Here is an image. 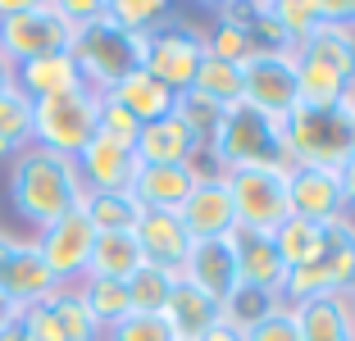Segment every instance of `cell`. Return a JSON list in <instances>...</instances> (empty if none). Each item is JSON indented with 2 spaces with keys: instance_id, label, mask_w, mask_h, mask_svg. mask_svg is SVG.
<instances>
[{
  "instance_id": "6da1fadb",
  "label": "cell",
  "mask_w": 355,
  "mask_h": 341,
  "mask_svg": "<svg viewBox=\"0 0 355 341\" xmlns=\"http://www.w3.org/2000/svg\"><path fill=\"white\" fill-rule=\"evenodd\" d=\"M83 196H87L83 173L69 155H55L46 146H28L10 164V200L19 218H28L37 232L51 227L55 218L83 209Z\"/></svg>"
},
{
  "instance_id": "7a4b0ae2",
  "label": "cell",
  "mask_w": 355,
  "mask_h": 341,
  "mask_svg": "<svg viewBox=\"0 0 355 341\" xmlns=\"http://www.w3.org/2000/svg\"><path fill=\"white\" fill-rule=\"evenodd\" d=\"M205 150L219 164V173H232V168H292L282 119L260 114L246 100L223 110V119H219V128H214Z\"/></svg>"
},
{
  "instance_id": "3957f363",
  "label": "cell",
  "mask_w": 355,
  "mask_h": 341,
  "mask_svg": "<svg viewBox=\"0 0 355 341\" xmlns=\"http://www.w3.org/2000/svg\"><path fill=\"white\" fill-rule=\"evenodd\" d=\"M287 132V155L292 164L310 168H342L355 155V96H346L333 110H301L296 105L282 119Z\"/></svg>"
},
{
  "instance_id": "277c9868",
  "label": "cell",
  "mask_w": 355,
  "mask_h": 341,
  "mask_svg": "<svg viewBox=\"0 0 355 341\" xmlns=\"http://www.w3.org/2000/svg\"><path fill=\"white\" fill-rule=\"evenodd\" d=\"M69 55H73L78 73H83L87 91L105 96V91H114L123 78L141 73V60H146V37H132V32L114 28V23L101 14L96 23H87V28L73 32Z\"/></svg>"
},
{
  "instance_id": "5b68a950",
  "label": "cell",
  "mask_w": 355,
  "mask_h": 341,
  "mask_svg": "<svg viewBox=\"0 0 355 341\" xmlns=\"http://www.w3.org/2000/svg\"><path fill=\"white\" fill-rule=\"evenodd\" d=\"M351 282H355V218L346 214V218L324 223V241H319L314 259H305L301 269H287L282 305L337 296V291H351Z\"/></svg>"
},
{
  "instance_id": "8992f818",
  "label": "cell",
  "mask_w": 355,
  "mask_h": 341,
  "mask_svg": "<svg viewBox=\"0 0 355 341\" xmlns=\"http://www.w3.org/2000/svg\"><path fill=\"white\" fill-rule=\"evenodd\" d=\"M73 46V23L64 19L60 0H32L28 10L0 19V55L19 69L42 55H64Z\"/></svg>"
},
{
  "instance_id": "52a82bcc",
  "label": "cell",
  "mask_w": 355,
  "mask_h": 341,
  "mask_svg": "<svg viewBox=\"0 0 355 341\" xmlns=\"http://www.w3.org/2000/svg\"><path fill=\"white\" fill-rule=\"evenodd\" d=\"M200 60H205V32L191 28L182 14H173L164 28H155L146 37L141 73H150L155 82H164L173 96H182V91H191V82H196Z\"/></svg>"
},
{
  "instance_id": "ba28073f",
  "label": "cell",
  "mask_w": 355,
  "mask_h": 341,
  "mask_svg": "<svg viewBox=\"0 0 355 341\" xmlns=\"http://www.w3.org/2000/svg\"><path fill=\"white\" fill-rule=\"evenodd\" d=\"M96 114H101V96L87 91V87L83 91H69V96H51V100H32L37 146L73 159L96 137Z\"/></svg>"
},
{
  "instance_id": "9c48e42d",
  "label": "cell",
  "mask_w": 355,
  "mask_h": 341,
  "mask_svg": "<svg viewBox=\"0 0 355 341\" xmlns=\"http://www.w3.org/2000/svg\"><path fill=\"white\" fill-rule=\"evenodd\" d=\"M223 182H228L232 209H237V227L273 232L282 218H292L287 168H232V173H223Z\"/></svg>"
},
{
  "instance_id": "30bf717a",
  "label": "cell",
  "mask_w": 355,
  "mask_h": 341,
  "mask_svg": "<svg viewBox=\"0 0 355 341\" xmlns=\"http://www.w3.org/2000/svg\"><path fill=\"white\" fill-rule=\"evenodd\" d=\"M32 246L46 259V269H51V278L60 282V287H78V282L87 278V264H92L96 227L87 223L83 209H73V214L55 218L51 227H42V232L32 237Z\"/></svg>"
},
{
  "instance_id": "8fae6325",
  "label": "cell",
  "mask_w": 355,
  "mask_h": 341,
  "mask_svg": "<svg viewBox=\"0 0 355 341\" xmlns=\"http://www.w3.org/2000/svg\"><path fill=\"white\" fill-rule=\"evenodd\" d=\"M241 100L255 105L260 114L287 119L301 105V87H296V60L292 55H255L241 64Z\"/></svg>"
},
{
  "instance_id": "7c38bea8",
  "label": "cell",
  "mask_w": 355,
  "mask_h": 341,
  "mask_svg": "<svg viewBox=\"0 0 355 341\" xmlns=\"http://www.w3.org/2000/svg\"><path fill=\"white\" fill-rule=\"evenodd\" d=\"M287 200H292V214L310 218V223L346 218V196H342V177H337V168L292 164L287 168Z\"/></svg>"
},
{
  "instance_id": "4fadbf2b",
  "label": "cell",
  "mask_w": 355,
  "mask_h": 341,
  "mask_svg": "<svg viewBox=\"0 0 355 341\" xmlns=\"http://www.w3.org/2000/svg\"><path fill=\"white\" fill-rule=\"evenodd\" d=\"M73 164L83 173L87 191H128L137 177V150L128 141H114V137L96 132L73 155Z\"/></svg>"
},
{
  "instance_id": "5bb4252c",
  "label": "cell",
  "mask_w": 355,
  "mask_h": 341,
  "mask_svg": "<svg viewBox=\"0 0 355 341\" xmlns=\"http://www.w3.org/2000/svg\"><path fill=\"white\" fill-rule=\"evenodd\" d=\"M182 227L191 232V241H219L237 232V209H232L228 182L223 177H200L196 191L187 196V205L178 209Z\"/></svg>"
},
{
  "instance_id": "9a60e30c",
  "label": "cell",
  "mask_w": 355,
  "mask_h": 341,
  "mask_svg": "<svg viewBox=\"0 0 355 341\" xmlns=\"http://www.w3.org/2000/svg\"><path fill=\"white\" fill-rule=\"evenodd\" d=\"M182 282H191L196 291H205V296H214L223 305V300L237 291V250H232V237H219V241H191V255L187 264H182V273H178Z\"/></svg>"
},
{
  "instance_id": "2e32d148",
  "label": "cell",
  "mask_w": 355,
  "mask_h": 341,
  "mask_svg": "<svg viewBox=\"0 0 355 341\" xmlns=\"http://www.w3.org/2000/svg\"><path fill=\"white\" fill-rule=\"evenodd\" d=\"M200 173L191 164H137L132 177V191L141 209H159V214H178L187 205V196L196 191Z\"/></svg>"
},
{
  "instance_id": "e0dca14e",
  "label": "cell",
  "mask_w": 355,
  "mask_h": 341,
  "mask_svg": "<svg viewBox=\"0 0 355 341\" xmlns=\"http://www.w3.org/2000/svg\"><path fill=\"white\" fill-rule=\"evenodd\" d=\"M132 237H137V246H141V259L155 264V269H164V273H182V264H187V255H191V232L182 227L178 214L146 209L141 223L132 227Z\"/></svg>"
},
{
  "instance_id": "ac0fdd59",
  "label": "cell",
  "mask_w": 355,
  "mask_h": 341,
  "mask_svg": "<svg viewBox=\"0 0 355 341\" xmlns=\"http://www.w3.org/2000/svg\"><path fill=\"white\" fill-rule=\"evenodd\" d=\"M55 287H60V282L51 278L46 259L37 255V246H32V241H19L14 255L5 259V269H0V296L10 300L14 310H32V305H42Z\"/></svg>"
},
{
  "instance_id": "d6986e66",
  "label": "cell",
  "mask_w": 355,
  "mask_h": 341,
  "mask_svg": "<svg viewBox=\"0 0 355 341\" xmlns=\"http://www.w3.org/2000/svg\"><path fill=\"white\" fill-rule=\"evenodd\" d=\"M232 250H237V278L246 287H264L282 296V282H287V264H282L278 246H273V232H251V227H237L232 232Z\"/></svg>"
},
{
  "instance_id": "ffe728a7",
  "label": "cell",
  "mask_w": 355,
  "mask_h": 341,
  "mask_svg": "<svg viewBox=\"0 0 355 341\" xmlns=\"http://www.w3.org/2000/svg\"><path fill=\"white\" fill-rule=\"evenodd\" d=\"M137 164H196V155L205 146L187 132V123L168 114V119H155V123H141L137 132Z\"/></svg>"
},
{
  "instance_id": "44dd1931",
  "label": "cell",
  "mask_w": 355,
  "mask_h": 341,
  "mask_svg": "<svg viewBox=\"0 0 355 341\" xmlns=\"http://www.w3.org/2000/svg\"><path fill=\"white\" fill-rule=\"evenodd\" d=\"M14 87H19L28 100H51V96H69L83 91V73H78L73 55H42V60H28L14 69Z\"/></svg>"
},
{
  "instance_id": "7402d4cb",
  "label": "cell",
  "mask_w": 355,
  "mask_h": 341,
  "mask_svg": "<svg viewBox=\"0 0 355 341\" xmlns=\"http://www.w3.org/2000/svg\"><path fill=\"white\" fill-rule=\"evenodd\" d=\"M292 310L301 323V341H355V305L346 291L301 300Z\"/></svg>"
},
{
  "instance_id": "603a6c76",
  "label": "cell",
  "mask_w": 355,
  "mask_h": 341,
  "mask_svg": "<svg viewBox=\"0 0 355 341\" xmlns=\"http://www.w3.org/2000/svg\"><path fill=\"white\" fill-rule=\"evenodd\" d=\"M296 60H310L319 69L337 73L346 87L355 91V28H342V23H324L314 28L305 42H296Z\"/></svg>"
},
{
  "instance_id": "cb8c5ba5",
  "label": "cell",
  "mask_w": 355,
  "mask_h": 341,
  "mask_svg": "<svg viewBox=\"0 0 355 341\" xmlns=\"http://www.w3.org/2000/svg\"><path fill=\"white\" fill-rule=\"evenodd\" d=\"M164 319H168V328H173L178 341H200L223 319V305L214 296H205V291H196L191 282L178 278L173 296H168V305H164Z\"/></svg>"
},
{
  "instance_id": "d4e9b609",
  "label": "cell",
  "mask_w": 355,
  "mask_h": 341,
  "mask_svg": "<svg viewBox=\"0 0 355 341\" xmlns=\"http://www.w3.org/2000/svg\"><path fill=\"white\" fill-rule=\"evenodd\" d=\"M141 246H137L132 232H96L92 246V264H87V278H110V282H128L141 269Z\"/></svg>"
},
{
  "instance_id": "484cf974",
  "label": "cell",
  "mask_w": 355,
  "mask_h": 341,
  "mask_svg": "<svg viewBox=\"0 0 355 341\" xmlns=\"http://www.w3.org/2000/svg\"><path fill=\"white\" fill-rule=\"evenodd\" d=\"M105 96H114V100L137 119V123H155V119H168V114H173V100H178V96L168 91L164 82H155L150 73H132V78H123L114 91H105Z\"/></svg>"
},
{
  "instance_id": "4316f807",
  "label": "cell",
  "mask_w": 355,
  "mask_h": 341,
  "mask_svg": "<svg viewBox=\"0 0 355 341\" xmlns=\"http://www.w3.org/2000/svg\"><path fill=\"white\" fill-rule=\"evenodd\" d=\"M28 146H37V119H32V100L14 87L0 96V164L19 159Z\"/></svg>"
},
{
  "instance_id": "83f0119b",
  "label": "cell",
  "mask_w": 355,
  "mask_h": 341,
  "mask_svg": "<svg viewBox=\"0 0 355 341\" xmlns=\"http://www.w3.org/2000/svg\"><path fill=\"white\" fill-rule=\"evenodd\" d=\"M83 214H87V223H92L96 232H132L146 209L137 205L132 191H87Z\"/></svg>"
},
{
  "instance_id": "f1b7e54d",
  "label": "cell",
  "mask_w": 355,
  "mask_h": 341,
  "mask_svg": "<svg viewBox=\"0 0 355 341\" xmlns=\"http://www.w3.org/2000/svg\"><path fill=\"white\" fill-rule=\"evenodd\" d=\"M46 305H51V314H55V323H60L64 341H101L105 337L78 287H55L51 296H46Z\"/></svg>"
},
{
  "instance_id": "f546056e",
  "label": "cell",
  "mask_w": 355,
  "mask_h": 341,
  "mask_svg": "<svg viewBox=\"0 0 355 341\" xmlns=\"http://www.w3.org/2000/svg\"><path fill=\"white\" fill-rule=\"evenodd\" d=\"M105 19L132 37H150L173 19V5H164V0H105Z\"/></svg>"
},
{
  "instance_id": "4dcf8cb0",
  "label": "cell",
  "mask_w": 355,
  "mask_h": 341,
  "mask_svg": "<svg viewBox=\"0 0 355 341\" xmlns=\"http://www.w3.org/2000/svg\"><path fill=\"white\" fill-rule=\"evenodd\" d=\"M123 287H128L132 314H164L168 296H173V287H178V273H164V269H155V264H141Z\"/></svg>"
},
{
  "instance_id": "1f68e13d",
  "label": "cell",
  "mask_w": 355,
  "mask_h": 341,
  "mask_svg": "<svg viewBox=\"0 0 355 341\" xmlns=\"http://www.w3.org/2000/svg\"><path fill=\"white\" fill-rule=\"evenodd\" d=\"M191 91L205 96L209 105H219V110H232V105H241V69L237 64H223V60H200L196 69V82H191Z\"/></svg>"
},
{
  "instance_id": "d6a6232c",
  "label": "cell",
  "mask_w": 355,
  "mask_h": 341,
  "mask_svg": "<svg viewBox=\"0 0 355 341\" xmlns=\"http://www.w3.org/2000/svg\"><path fill=\"white\" fill-rule=\"evenodd\" d=\"M278 305H282L278 291H264V287H246V282H237V291L223 300V323H228V328H237V332H251L255 323L269 319Z\"/></svg>"
},
{
  "instance_id": "836d02e7",
  "label": "cell",
  "mask_w": 355,
  "mask_h": 341,
  "mask_svg": "<svg viewBox=\"0 0 355 341\" xmlns=\"http://www.w3.org/2000/svg\"><path fill=\"white\" fill-rule=\"evenodd\" d=\"M319 241H324V223H310V218L292 214V218H282V223L273 227V246H278L287 269H301L305 259H314Z\"/></svg>"
},
{
  "instance_id": "e575fe53",
  "label": "cell",
  "mask_w": 355,
  "mask_h": 341,
  "mask_svg": "<svg viewBox=\"0 0 355 341\" xmlns=\"http://www.w3.org/2000/svg\"><path fill=\"white\" fill-rule=\"evenodd\" d=\"M78 291H83L87 310H92V319L105 328H114L119 319H128L132 314V305H128V287L123 282H110V278H83L78 282Z\"/></svg>"
},
{
  "instance_id": "d590c367",
  "label": "cell",
  "mask_w": 355,
  "mask_h": 341,
  "mask_svg": "<svg viewBox=\"0 0 355 341\" xmlns=\"http://www.w3.org/2000/svg\"><path fill=\"white\" fill-rule=\"evenodd\" d=\"M269 14L292 42H305L314 28H324V0H269Z\"/></svg>"
},
{
  "instance_id": "8d00e7d4",
  "label": "cell",
  "mask_w": 355,
  "mask_h": 341,
  "mask_svg": "<svg viewBox=\"0 0 355 341\" xmlns=\"http://www.w3.org/2000/svg\"><path fill=\"white\" fill-rule=\"evenodd\" d=\"M205 55L209 60H223V64H246V60H255V42H251V32L246 28H237V23H214V28L205 32Z\"/></svg>"
},
{
  "instance_id": "74e56055",
  "label": "cell",
  "mask_w": 355,
  "mask_h": 341,
  "mask_svg": "<svg viewBox=\"0 0 355 341\" xmlns=\"http://www.w3.org/2000/svg\"><path fill=\"white\" fill-rule=\"evenodd\" d=\"M173 114L187 123V132L196 137L200 146H209V137H214V128H219V119H223V110L219 105H209L205 96H196V91H182L173 100Z\"/></svg>"
},
{
  "instance_id": "f35d334b",
  "label": "cell",
  "mask_w": 355,
  "mask_h": 341,
  "mask_svg": "<svg viewBox=\"0 0 355 341\" xmlns=\"http://www.w3.org/2000/svg\"><path fill=\"white\" fill-rule=\"evenodd\" d=\"M101 341H178L164 314H128L114 328H105Z\"/></svg>"
},
{
  "instance_id": "ab89813d",
  "label": "cell",
  "mask_w": 355,
  "mask_h": 341,
  "mask_svg": "<svg viewBox=\"0 0 355 341\" xmlns=\"http://www.w3.org/2000/svg\"><path fill=\"white\" fill-rule=\"evenodd\" d=\"M96 132L114 137V141H128V146H137V132H141V123H137L132 114H128L123 105L114 100V96H101V114H96Z\"/></svg>"
},
{
  "instance_id": "60d3db41",
  "label": "cell",
  "mask_w": 355,
  "mask_h": 341,
  "mask_svg": "<svg viewBox=\"0 0 355 341\" xmlns=\"http://www.w3.org/2000/svg\"><path fill=\"white\" fill-rule=\"evenodd\" d=\"M246 341H301V323H296V310H292V305H278L269 319H260L251 332H246Z\"/></svg>"
},
{
  "instance_id": "b9f144b4",
  "label": "cell",
  "mask_w": 355,
  "mask_h": 341,
  "mask_svg": "<svg viewBox=\"0 0 355 341\" xmlns=\"http://www.w3.org/2000/svg\"><path fill=\"white\" fill-rule=\"evenodd\" d=\"M337 177H342V196H346V209H355V155L346 159L342 168H337Z\"/></svg>"
},
{
  "instance_id": "7bdbcfd3",
  "label": "cell",
  "mask_w": 355,
  "mask_h": 341,
  "mask_svg": "<svg viewBox=\"0 0 355 341\" xmlns=\"http://www.w3.org/2000/svg\"><path fill=\"white\" fill-rule=\"evenodd\" d=\"M200 341H246V332H237V328H228V323H214V328H209L205 332V337H200Z\"/></svg>"
},
{
  "instance_id": "ee69618b",
  "label": "cell",
  "mask_w": 355,
  "mask_h": 341,
  "mask_svg": "<svg viewBox=\"0 0 355 341\" xmlns=\"http://www.w3.org/2000/svg\"><path fill=\"white\" fill-rule=\"evenodd\" d=\"M14 246H19V237H14V232H5V227H0V269H5V259L14 255Z\"/></svg>"
},
{
  "instance_id": "f6af8a7d",
  "label": "cell",
  "mask_w": 355,
  "mask_h": 341,
  "mask_svg": "<svg viewBox=\"0 0 355 341\" xmlns=\"http://www.w3.org/2000/svg\"><path fill=\"white\" fill-rule=\"evenodd\" d=\"M0 341H32V337L23 332V323L14 319V323H5V328H0Z\"/></svg>"
},
{
  "instance_id": "bcb514c9",
  "label": "cell",
  "mask_w": 355,
  "mask_h": 341,
  "mask_svg": "<svg viewBox=\"0 0 355 341\" xmlns=\"http://www.w3.org/2000/svg\"><path fill=\"white\" fill-rule=\"evenodd\" d=\"M5 91H14V64L0 55V96H5Z\"/></svg>"
},
{
  "instance_id": "7dc6e473",
  "label": "cell",
  "mask_w": 355,
  "mask_h": 341,
  "mask_svg": "<svg viewBox=\"0 0 355 341\" xmlns=\"http://www.w3.org/2000/svg\"><path fill=\"white\" fill-rule=\"evenodd\" d=\"M14 319H19V310H14V305H10V300H5V296H0V328H5V323H14Z\"/></svg>"
},
{
  "instance_id": "c3c4849f",
  "label": "cell",
  "mask_w": 355,
  "mask_h": 341,
  "mask_svg": "<svg viewBox=\"0 0 355 341\" xmlns=\"http://www.w3.org/2000/svg\"><path fill=\"white\" fill-rule=\"evenodd\" d=\"M351 305H355V300H351Z\"/></svg>"
}]
</instances>
